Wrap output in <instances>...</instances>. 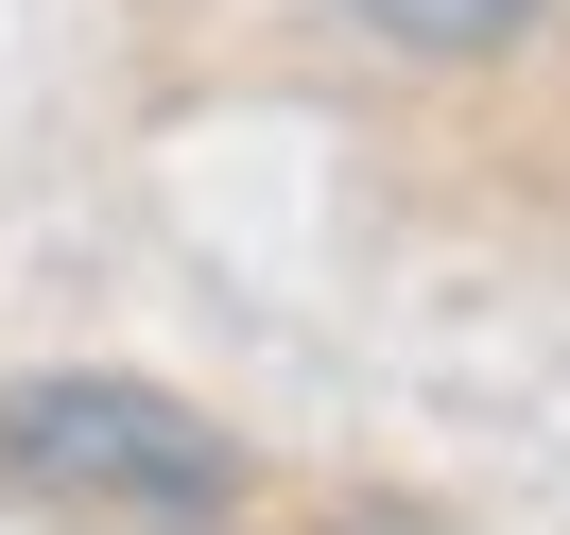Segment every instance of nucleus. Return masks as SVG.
<instances>
[{
  "label": "nucleus",
  "instance_id": "obj_1",
  "mask_svg": "<svg viewBox=\"0 0 570 535\" xmlns=\"http://www.w3.org/2000/svg\"><path fill=\"white\" fill-rule=\"evenodd\" d=\"M0 484L52 501V518H121V535H243L259 466H243V432L190 415L174 380L36 363V380H0Z\"/></svg>",
  "mask_w": 570,
  "mask_h": 535
},
{
  "label": "nucleus",
  "instance_id": "obj_2",
  "mask_svg": "<svg viewBox=\"0 0 570 535\" xmlns=\"http://www.w3.org/2000/svg\"><path fill=\"white\" fill-rule=\"evenodd\" d=\"M381 52H415V70H484V52H535L553 36V0H346Z\"/></svg>",
  "mask_w": 570,
  "mask_h": 535
}]
</instances>
